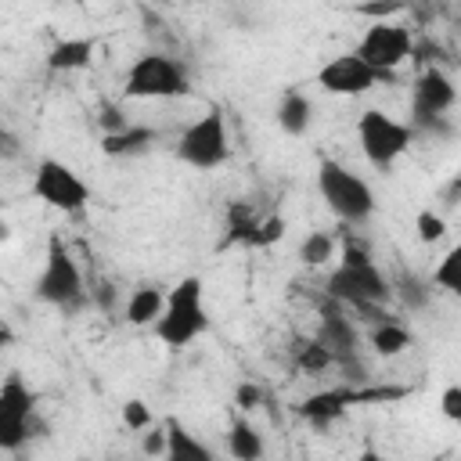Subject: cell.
Segmentation results:
<instances>
[{
	"label": "cell",
	"instance_id": "cell-1",
	"mask_svg": "<svg viewBox=\"0 0 461 461\" xmlns=\"http://www.w3.org/2000/svg\"><path fill=\"white\" fill-rule=\"evenodd\" d=\"M205 328H209V313H205V285H202V277L176 281L166 292L162 317L155 321L158 342H166L169 349H184L198 335H205Z\"/></svg>",
	"mask_w": 461,
	"mask_h": 461
},
{
	"label": "cell",
	"instance_id": "cell-2",
	"mask_svg": "<svg viewBox=\"0 0 461 461\" xmlns=\"http://www.w3.org/2000/svg\"><path fill=\"white\" fill-rule=\"evenodd\" d=\"M32 295L61 313H79L90 299H86V288H83V274H79V263L76 256L68 252V245L50 234L47 238V252H43V270L36 277V288Z\"/></svg>",
	"mask_w": 461,
	"mask_h": 461
},
{
	"label": "cell",
	"instance_id": "cell-3",
	"mask_svg": "<svg viewBox=\"0 0 461 461\" xmlns=\"http://www.w3.org/2000/svg\"><path fill=\"white\" fill-rule=\"evenodd\" d=\"M187 94H191V76L184 61L158 50L140 54L130 65L126 86H122V97L130 101H166V97H187Z\"/></svg>",
	"mask_w": 461,
	"mask_h": 461
},
{
	"label": "cell",
	"instance_id": "cell-4",
	"mask_svg": "<svg viewBox=\"0 0 461 461\" xmlns=\"http://www.w3.org/2000/svg\"><path fill=\"white\" fill-rule=\"evenodd\" d=\"M317 191L342 223H364L375 212V191L367 187V180L335 158L317 162Z\"/></svg>",
	"mask_w": 461,
	"mask_h": 461
},
{
	"label": "cell",
	"instance_id": "cell-5",
	"mask_svg": "<svg viewBox=\"0 0 461 461\" xmlns=\"http://www.w3.org/2000/svg\"><path fill=\"white\" fill-rule=\"evenodd\" d=\"M357 140H360L364 158H367L375 169H389V166L414 144V126L393 119V115L382 112V108H367V112H360V119H357Z\"/></svg>",
	"mask_w": 461,
	"mask_h": 461
},
{
	"label": "cell",
	"instance_id": "cell-6",
	"mask_svg": "<svg viewBox=\"0 0 461 461\" xmlns=\"http://www.w3.org/2000/svg\"><path fill=\"white\" fill-rule=\"evenodd\" d=\"M176 158L191 169H220L230 158V137H227V119L220 108H209L198 115L176 140Z\"/></svg>",
	"mask_w": 461,
	"mask_h": 461
},
{
	"label": "cell",
	"instance_id": "cell-7",
	"mask_svg": "<svg viewBox=\"0 0 461 461\" xmlns=\"http://www.w3.org/2000/svg\"><path fill=\"white\" fill-rule=\"evenodd\" d=\"M328 295L346 303L349 310L353 306H364V303H389L393 299V281L385 277V270L367 259V263H339L331 274H328Z\"/></svg>",
	"mask_w": 461,
	"mask_h": 461
},
{
	"label": "cell",
	"instance_id": "cell-8",
	"mask_svg": "<svg viewBox=\"0 0 461 461\" xmlns=\"http://www.w3.org/2000/svg\"><path fill=\"white\" fill-rule=\"evenodd\" d=\"M32 198L58 212H79L90 202V184L65 162L43 158L32 173Z\"/></svg>",
	"mask_w": 461,
	"mask_h": 461
},
{
	"label": "cell",
	"instance_id": "cell-9",
	"mask_svg": "<svg viewBox=\"0 0 461 461\" xmlns=\"http://www.w3.org/2000/svg\"><path fill=\"white\" fill-rule=\"evenodd\" d=\"M382 83H393V72H382L375 68L367 58H360L357 50L349 54H335L331 61H324L317 68V86L324 94H335V97H360Z\"/></svg>",
	"mask_w": 461,
	"mask_h": 461
},
{
	"label": "cell",
	"instance_id": "cell-10",
	"mask_svg": "<svg viewBox=\"0 0 461 461\" xmlns=\"http://www.w3.org/2000/svg\"><path fill=\"white\" fill-rule=\"evenodd\" d=\"M32 414H36V393L22 382V375H7L0 385V450L14 454L32 429Z\"/></svg>",
	"mask_w": 461,
	"mask_h": 461
},
{
	"label": "cell",
	"instance_id": "cell-11",
	"mask_svg": "<svg viewBox=\"0 0 461 461\" xmlns=\"http://www.w3.org/2000/svg\"><path fill=\"white\" fill-rule=\"evenodd\" d=\"M357 54L367 58L375 68L382 72H396L411 54H414V36L407 25L389 22V18H375L364 32V40L357 43Z\"/></svg>",
	"mask_w": 461,
	"mask_h": 461
},
{
	"label": "cell",
	"instance_id": "cell-12",
	"mask_svg": "<svg viewBox=\"0 0 461 461\" xmlns=\"http://www.w3.org/2000/svg\"><path fill=\"white\" fill-rule=\"evenodd\" d=\"M454 104H457V86H454V79H450L443 68L429 65V68L414 79V86H411V126L429 122V119H443Z\"/></svg>",
	"mask_w": 461,
	"mask_h": 461
},
{
	"label": "cell",
	"instance_id": "cell-13",
	"mask_svg": "<svg viewBox=\"0 0 461 461\" xmlns=\"http://www.w3.org/2000/svg\"><path fill=\"white\" fill-rule=\"evenodd\" d=\"M317 339L335 353V364H357V349H360V335L349 321V306L328 295V306L321 313L317 324Z\"/></svg>",
	"mask_w": 461,
	"mask_h": 461
},
{
	"label": "cell",
	"instance_id": "cell-14",
	"mask_svg": "<svg viewBox=\"0 0 461 461\" xmlns=\"http://www.w3.org/2000/svg\"><path fill=\"white\" fill-rule=\"evenodd\" d=\"M349 403H353V389H349V385H346V389H324V393L306 396V400L299 403V414H303L313 429H328V425H335V421L346 414Z\"/></svg>",
	"mask_w": 461,
	"mask_h": 461
},
{
	"label": "cell",
	"instance_id": "cell-15",
	"mask_svg": "<svg viewBox=\"0 0 461 461\" xmlns=\"http://www.w3.org/2000/svg\"><path fill=\"white\" fill-rule=\"evenodd\" d=\"M94 54H97L94 36H65L47 50V68L50 72H79V68H90Z\"/></svg>",
	"mask_w": 461,
	"mask_h": 461
},
{
	"label": "cell",
	"instance_id": "cell-16",
	"mask_svg": "<svg viewBox=\"0 0 461 461\" xmlns=\"http://www.w3.org/2000/svg\"><path fill=\"white\" fill-rule=\"evenodd\" d=\"M151 144H155V130L151 126H140V122H130V126L101 137V151L108 158H130V155L148 151Z\"/></svg>",
	"mask_w": 461,
	"mask_h": 461
},
{
	"label": "cell",
	"instance_id": "cell-17",
	"mask_svg": "<svg viewBox=\"0 0 461 461\" xmlns=\"http://www.w3.org/2000/svg\"><path fill=\"white\" fill-rule=\"evenodd\" d=\"M166 310V292L155 288V285H140L130 292L126 306H122V317L133 324V328H144V324H155Z\"/></svg>",
	"mask_w": 461,
	"mask_h": 461
},
{
	"label": "cell",
	"instance_id": "cell-18",
	"mask_svg": "<svg viewBox=\"0 0 461 461\" xmlns=\"http://www.w3.org/2000/svg\"><path fill=\"white\" fill-rule=\"evenodd\" d=\"M162 425H166V457H173V461H212V450L202 439H194L176 418H166Z\"/></svg>",
	"mask_w": 461,
	"mask_h": 461
},
{
	"label": "cell",
	"instance_id": "cell-19",
	"mask_svg": "<svg viewBox=\"0 0 461 461\" xmlns=\"http://www.w3.org/2000/svg\"><path fill=\"white\" fill-rule=\"evenodd\" d=\"M310 115H313V108H310V97L303 90H285L281 94V104H277V126H281V133L303 137L310 130Z\"/></svg>",
	"mask_w": 461,
	"mask_h": 461
},
{
	"label": "cell",
	"instance_id": "cell-20",
	"mask_svg": "<svg viewBox=\"0 0 461 461\" xmlns=\"http://www.w3.org/2000/svg\"><path fill=\"white\" fill-rule=\"evenodd\" d=\"M367 342H371V349H375L378 357H385V360H389V357H400V353L414 342V335H411V328H407V324H400V321L385 317V321L371 324Z\"/></svg>",
	"mask_w": 461,
	"mask_h": 461
},
{
	"label": "cell",
	"instance_id": "cell-21",
	"mask_svg": "<svg viewBox=\"0 0 461 461\" xmlns=\"http://www.w3.org/2000/svg\"><path fill=\"white\" fill-rule=\"evenodd\" d=\"M227 454L238 457V461H256V457H263V436H259V429H256L245 414H238V418L230 421V429H227Z\"/></svg>",
	"mask_w": 461,
	"mask_h": 461
},
{
	"label": "cell",
	"instance_id": "cell-22",
	"mask_svg": "<svg viewBox=\"0 0 461 461\" xmlns=\"http://www.w3.org/2000/svg\"><path fill=\"white\" fill-rule=\"evenodd\" d=\"M393 295H396L407 310H425V303H429V295H432V281H421L418 274L403 270V274L393 281Z\"/></svg>",
	"mask_w": 461,
	"mask_h": 461
},
{
	"label": "cell",
	"instance_id": "cell-23",
	"mask_svg": "<svg viewBox=\"0 0 461 461\" xmlns=\"http://www.w3.org/2000/svg\"><path fill=\"white\" fill-rule=\"evenodd\" d=\"M256 223H259V216L252 212V205H245V202L230 205V212H227V238H223V249H227V245H249Z\"/></svg>",
	"mask_w": 461,
	"mask_h": 461
},
{
	"label": "cell",
	"instance_id": "cell-24",
	"mask_svg": "<svg viewBox=\"0 0 461 461\" xmlns=\"http://www.w3.org/2000/svg\"><path fill=\"white\" fill-rule=\"evenodd\" d=\"M429 281H432L436 288H443V292H450V295L461 299V241H457L454 249H447V256L436 263V270H432Z\"/></svg>",
	"mask_w": 461,
	"mask_h": 461
},
{
	"label": "cell",
	"instance_id": "cell-25",
	"mask_svg": "<svg viewBox=\"0 0 461 461\" xmlns=\"http://www.w3.org/2000/svg\"><path fill=\"white\" fill-rule=\"evenodd\" d=\"M331 364H335V353H331L317 335L295 349V367H299L303 375H321V371L331 367Z\"/></svg>",
	"mask_w": 461,
	"mask_h": 461
},
{
	"label": "cell",
	"instance_id": "cell-26",
	"mask_svg": "<svg viewBox=\"0 0 461 461\" xmlns=\"http://www.w3.org/2000/svg\"><path fill=\"white\" fill-rule=\"evenodd\" d=\"M331 252H335V241H331V234H324V230L306 234L303 245H299V259H303L306 267H324V263L331 259Z\"/></svg>",
	"mask_w": 461,
	"mask_h": 461
},
{
	"label": "cell",
	"instance_id": "cell-27",
	"mask_svg": "<svg viewBox=\"0 0 461 461\" xmlns=\"http://www.w3.org/2000/svg\"><path fill=\"white\" fill-rule=\"evenodd\" d=\"M285 216H277V212H270V216H259V223H256V230H252V238H249V245L252 249H270V245H277L281 238H285Z\"/></svg>",
	"mask_w": 461,
	"mask_h": 461
},
{
	"label": "cell",
	"instance_id": "cell-28",
	"mask_svg": "<svg viewBox=\"0 0 461 461\" xmlns=\"http://www.w3.org/2000/svg\"><path fill=\"white\" fill-rule=\"evenodd\" d=\"M414 234H418L421 245H432V241H439L447 234V220L439 212H432V209H421L414 216Z\"/></svg>",
	"mask_w": 461,
	"mask_h": 461
},
{
	"label": "cell",
	"instance_id": "cell-29",
	"mask_svg": "<svg viewBox=\"0 0 461 461\" xmlns=\"http://www.w3.org/2000/svg\"><path fill=\"white\" fill-rule=\"evenodd\" d=\"M119 418H122V425L130 432H148L151 429V407L144 400H126L122 411H119Z\"/></svg>",
	"mask_w": 461,
	"mask_h": 461
},
{
	"label": "cell",
	"instance_id": "cell-30",
	"mask_svg": "<svg viewBox=\"0 0 461 461\" xmlns=\"http://www.w3.org/2000/svg\"><path fill=\"white\" fill-rule=\"evenodd\" d=\"M439 411H443V418L461 425V385H447L439 393Z\"/></svg>",
	"mask_w": 461,
	"mask_h": 461
},
{
	"label": "cell",
	"instance_id": "cell-31",
	"mask_svg": "<svg viewBox=\"0 0 461 461\" xmlns=\"http://www.w3.org/2000/svg\"><path fill=\"white\" fill-rule=\"evenodd\" d=\"M259 400H263V389H259L256 382H241V385L234 389V403H238V411H252V407H259Z\"/></svg>",
	"mask_w": 461,
	"mask_h": 461
},
{
	"label": "cell",
	"instance_id": "cell-32",
	"mask_svg": "<svg viewBox=\"0 0 461 461\" xmlns=\"http://www.w3.org/2000/svg\"><path fill=\"white\" fill-rule=\"evenodd\" d=\"M144 454H166V425H162V429H148V436H144Z\"/></svg>",
	"mask_w": 461,
	"mask_h": 461
},
{
	"label": "cell",
	"instance_id": "cell-33",
	"mask_svg": "<svg viewBox=\"0 0 461 461\" xmlns=\"http://www.w3.org/2000/svg\"><path fill=\"white\" fill-rule=\"evenodd\" d=\"M101 126H104V133H115V130H122V126H130V122H126V115H122L119 108H104Z\"/></svg>",
	"mask_w": 461,
	"mask_h": 461
},
{
	"label": "cell",
	"instance_id": "cell-34",
	"mask_svg": "<svg viewBox=\"0 0 461 461\" xmlns=\"http://www.w3.org/2000/svg\"><path fill=\"white\" fill-rule=\"evenodd\" d=\"M403 0H389V4H357L360 14H385V11H400Z\"/></svg>",
	"mask_w": 461,
	"mask_h": 461
}]
</instances>
